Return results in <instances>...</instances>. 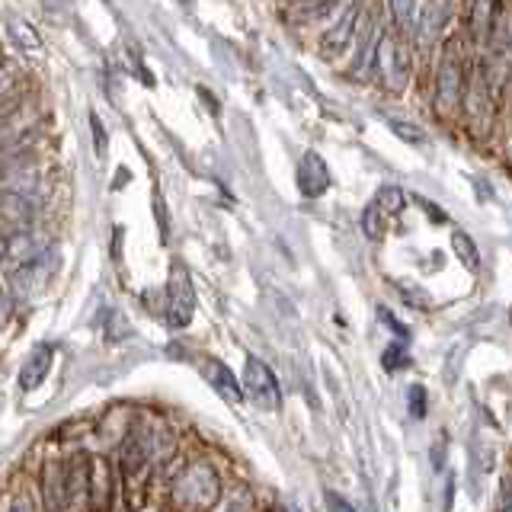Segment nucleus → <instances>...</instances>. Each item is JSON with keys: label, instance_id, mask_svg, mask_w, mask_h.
<instances>
[{"label": "nucleus", "instance_id": "1", "mask_svg": "<svg viewBox=\"0 0 512 512\" xmlns=\"http://www.w3.org/2000/svg\"><path fill=\"white\" fill-rule=\"evenodd\" d=\"M468 80H471V74L464 71L461 42L452 36L442 48L439 68H436V84H432V106H436L439 116H445V119L458 116V109L464 106V96H468Z\"/></svg>", "mask_w": 512, "mask_h": 512}, {"label": "nucleus", "instance_id": "2", "mask_svg": "<svg viewBox=\"0 0 512 512\" xmlns=\"http://www.w3.org/2000/svg\"><path fill=\"white\" fill-rule=\"evenodd\" d=\"M480 58H484L493 93H503L512 77V7H503L500 16H496V26L487 42V55Z\"/></svg>", "mask_w": 512, "mask_h": 512}, {"label": "nucleus", "instance_id": "3", "mask_svg": "<svg viewBox=\"0 0 512 512\" xmlns=\"http://www.w3.org/2000/svg\"><path fill=\"white\" fill-rule=\"evenodd\" d=\"M221 496V480L218 474L208 468V464H192V468L180 477V484L173 490V500L180 503L186 512H196V509H208L215 506Z\"/></svg>", "mask_w": 512, "mask_h": 512}, {"label": "nucleus", "instance_id": "4", "mask_svg": "<svg viewBox=\"0 0 512 512\" xmlns=\"http://www.w3.org/2000/svg\"><path fill=\"white\" fill-rule=\"evenodd\" d=\"M90 500V471H87V458L77 455L61 468L58 484H55V503L64 512H80Z\"/></svg>", "mask_w": 512, "mask_h": 512}, {"label": "nucleus", "instance_id": "5", "mask_svg": "<svg viewBox=\"0 0 512 512\" xmlns=\"http://www.w3.org/2000/svg\"><path fill=\"white\" fill-rule=\"evenodd\" d=\"M192 314H196V288H192L186 266L176 263L167 282V324L173 330H183L189 327Z\"/></svg>", "mask_w": 512, "mask_h": 512}, {"label": "nucleus", "instance_id": "6", "mask_svg": "<svg viewBox=\"0 0 512 512\" xmlns=\"http://www.w3.org/2000/svg\"><path fill=\"white\" fill-rule=\"evenodd\" d=\"M244 394L260 410H279V404H282L279 378L272 375V368L263 359H256V356H250L247 365H244Z\"/></svg>", "mask_w": 512, "mask_h": 512}, {"label": "nucleus", "instance_id": "7", "mask_svg": "<svg viewBox=\"0 0 512 512\" xmlns=\"http://www.w3.org/2000/svg\"><path fill=\"white\" fill-rule=\"evenodd\" d=\"M378 74L391 90H404L410 80V52L407 42L397 32H384L381 48H378Z\"/></svg>", "mask_w": 512, "mask_h": 512}, {"label": "nucleus", "instance_id": "8", "mask_svg": "<svg viewBox=\"0 0 512 512\" xmlns=\"http://www.w3.org/2000/svg\"><path fill=\"white\" fill-rule=\"evenodd\" d=\"M359 13H362V7L352 0V4L336 16V23L320 36V55L324 58H340L346 48H349V42L356 39V29H359Z\"/></svg>", "mask_w": 512, "mask_h": 512}, {"label": "nucleus", "instance_id": "9", "mask_svg": "<svg viewBox=\"0 0 512 512\" xmlns=\"http://www.w3.org/2000/svg\"><path fill=\"white\" fill-rule=\"evenodd\" d=\"M298 189L304 199H320L330 189V170L327 160L317 151H304L298 160Z\"/></svg>", "mask_w": 512, "mask_h": 512}, {"label": "nucleus", "instance_id": "10", "mask_svg": "<svg viewBox=\"0 0 512 512\" xmlns=\"http://www.w3.org/2000/svg\"><path fill=\"white\" fill-rule=\"evenodd\" d=\"M384 39V29H378V20H368L359 29V48H356V61H352V74L356 77H372L378 71V48Z\"/></svg>", "mask_w": 512, "mask_h": 512}, {"label": "nucleus", "instance_id": "11", "mask_svg": "<svg viewBox=\"0 0 512 512\" xmlns=\"http://www.w3.org/2000/svg\"><path fill=\"white\" fill-rule=\"evenodd\" d=\"M452 13H455L452 0H429V4L423 7V13H420V29H416V39H420L423 48L436 45L442 39L445 26L452 23Z\"/></svg>", "mask_w": 512, "mask_h": 512}, {"label": "nucleus", "instance_id": "12", "mask_svg": "<svg viewBox=\"0 0 512 512\" xmlns=\"http://www.w3.org/2000/svg\"><path fill=\"white\" fill-rule=\"evenodd\" d=\"M202 372H205V381L212 384L224 400H231V404H240V400H244V381H237L234 372L221 359H205Z\"/></svg>", "mask_w": 512, "mask_h": 512}, {"label": "nucleus", "instance_id": "13", "mask_svg": "<svg viewBox=\"0 0 512 512\" xmlns=\"http://www.w3.org/2000/svg\"><path fill=\"white\" fill-rule=\"evenodd\" d=\"M55 362V346L52 343H39L36 349L29 352V359L23 362L20 368V388L23 391H36L39 384L45 381L48 375V368H52Z\"/></svg>", "mask_w": 512, "mask_h": 512}, {"label": "nucleus", "instance_id": "14", "mask_svg": "<svg viewBox=\"0 0 512 512\" xmlns=\"http://www.w3.org/2000/svg\"><path fill=\"white\" fill-rule=\"evenodd\" d=\"M496 16H500V7L496 0H471V42L480 48L484 42H490V32L496 26Z\"/></svg>", "mask_w": 512, "mask_h": 512}, {"label": "nucleus", "instance_id": "15", "mask_svg": "<svg viewBox=\"0 0 512 512\" xmlns=\"http://www.w3.org/2000/svg\"><path fill=\"white\" fill-rule=\"evenodd\" d=\"M452 250H455V256H458V260H461L464 266H468L471 272L480 269V250H477V244H474V240H471L468 234H464V231H455V234H452Z\"/></svg>", "mask_w": 512, "mask_h": 512}, {"label": "nucleus", "instance_id": "16", "mask_svg": "<svg viewBox=\"0 0 512 512\" xmlns=\"http://www.w3.org/2000/svg\"><path fill=\"white\" fill-rule=\"evenodd\" d=\"M362 234L368 240H381V234H384V208L378 202L365 205V212H362Z\"/></svg>", "mask_w": 512, "mask_h": 512}, {"label": "nucleus", "instance_id": "17", "mask_svg": "<svg viewBox=\"0 0 512 512\" xmlns=\"http://www.w3.org/2000/svg\"><path fill=\"white\" fill-rule=\"evenodd\" d=\"M388 4L394 13L397 32H410V26L416 23V4H420V0H388Z\"/></svg>", "mask_w": 512, "mask_h": 512}, {"label": "nucleus", "instance_id": "18", "mask_svg": "<svg viewBox=\"0 0 512 512\" xmlns=\"http://www.w3.org/2000/svg\"><path fill=\"white\" fill-rule=\"evenodd\" d=\"M388 125H391V132H394L400 141H407V144H426V135H423V128H420V125L400 122V119H388Z\"/></svg>", "mask_w": 512, "mask_h": 512}, {"label": "nucleus", "instance_id": "19", "mask_svg": "<svg viewBox=\"0 0 512 512\" xmlns=\"http://www.w3.org/2000/svg\"><path fill=\"white\" fill-rule=\"evenodd\" d=\"M333 7H336V0H301V4H298V16H301L304 23H308V20H320V16H327Z\"/></svg>", "mask_w": 512, "mask_h": 512}, {"label": "nucleus", "instance_id": "20", "mask_svg": "<svg viewBox=\"0 0 512 512\" xmlns=\"http://www.w3.org/2000/svg\"><path fill=\"white\" fill-rule=\"evenodd\" d=\"M384 212H400L404 208V202H407V196H404V189H397V186H381V192H378V199H375Z\"/></svg>", "mask_w": 512, "mask_h": 512}, {"label": "nucleus", "instance_id": "21", "mask_svg": "<svg viewBox=\"0 0 512 512\" xmlns=\"http://www.w3.org/2000/svg\"><path fill=\"white\" fill-rule=\"evenodd\" d=\"M10 36H13V42L20 45V48H26V52H39V39L32 36V29L26 26V23H20V20H13L10 23Z\"/></svg>", "mask_w": 512, "mask_h": 512}, {"label": "nucleus", "instance_id": "22", "mask_svg": "<svg viewBox=\"0 0 512 512\" xmlns=\"http://www.w3.org/2000/svg\"><path fill=\"white\" fill-rule=\"evenodd\" d=\"M90 128H93V148H96V154L106 157L109 138H106V125L100 122V116H90Z\"/></svg>", "mask_w": 512, "mask_h": 512}, {"label": "nucleus", "instance_id": "23", "mask_svg": "<svg viewBox=\"0 0 512 512\" xmlns=\"http://www.w3.org/2000/svg\"><path fill=\"white\" fill-rule=\"evenodd\" d=\"M324 503H327L330 512H359L356 503H349L346 496H343V493H336V490H327V493H324Z\"/></svg>", "mask_w": 512, "mask_h": 512}, {"label": "nucleus", "instance_id": "24", "mask_svg": "<svg viewBox=\"0 0 512 512\" xmlns=\"http://www.w3.org/2000/svg\"><path fill=\"white\" fill-rule=\"evenodd\" d=\"M410 359L400 356V346H388V352H384V365L388 368H397V365H407Z\"/></svg>", "mask_w": 512, "mask_h": 512}, {"label": "nucleus", "instance_id": "25", "mask_svg": "<svg viewBox=\"0 0 512 512\" xmlns=\"http://www.w3.org/2000/svg\"><path fill=\"white\" fill-rule=\"evenodd\" d=\"M7 512H36V506H32L29 496H16V500L10 503V509H7Z\"/></svg>", "mask_w": 512, "mask_h": 512}, {"label": "nucleus", "instance_id": "26", "mask_svg": "<svg viewBox=\"0 0 512 512\" xmlns=\"http://www.w3.org/2000/svg\"><path fill=\"white\" fill-rule=\"evenodd\" d=\"M410 397H413V413L416 416H423V397H426V391L416 384V388H410Z\"/></svg>", "mask_w": 512, "mask_h": 512}, {"label": "nucleus", "instance_id": "27", "mask_svg": "<svg viewBox=\"0 0 512 512\" xmlns=\"http://www.w3.org/2000/svg\"><path fill=\"white\" fill-rule=\"evenodd\" d=\"M228 512H247V503H234V506H231Z\"/></svg>", "mask_w": 512, "mask_h": 512}, {"label": "nucleus", "instance_id": "28", "mask_svg": "<svg viewBox=\"0 0 512 512\" xmlns=\"http://www.w3.org/2000/svg\"><path fill=\"white\" fill-rule=\"evenodd\" d=\"M180 4H186V7H192V4H196V0H180Z\"/></svg>", "mask_w": 512, "mask_h": 512}, {"label": "nucleus", "instance_id": "29", "mask_svg": "<svg viewBox=\"0 0 512 512\" xmlns=\"http://www.w3.org/2000/svg\"><path fill=\"white\" fill-rule=\"evenodd\" d=\"M500 512H512V506H506V509H500Z\"/></svg>", "mask_w": 512, "mask_h": 512}]
</instances>
